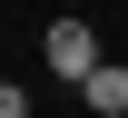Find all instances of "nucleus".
<instances>
[{
  "mask_svg": "<svg viewBox=\"0 0 128 118\" xmlns=\"http://www.w3.org/2000/svg\"><path fill=\"white\" fill-rule=\"evenodd\" d=\"M0 118H30V89L20 79H0Z\"/></svg>",
  "mask_w": 128,
  "mask_h": 118,
  "instance_id": "3",
  "label": "nucleus"
},
{
  "mask_svg": "<svg viewBox=\"0 0 128 118\" xmlns=\"http://www.w3.org/2000/svg\"><path fill=\"white\" fill-rule=\"evenodd\" d=\"M40 59H49V79H69V89H89L98 69H108V59H98V30H89V20H49Z\"/></svg>",
  "mask_w": 128,
  "mask_h": 118,
  "instance_id": "1",
  "label": "nucleus"
},
{
  "mask_svg": "<svg viewBox=\"0 0 128 118\" xmlns=\"http://www.w3.org/2000/svg\"><path fill=\"white\" fill-rule=\"evenodd\" d=\"M79 99H89V108H98V118H128V69H118V59H108V69H98V79H89V89H79Z\"/></svg>",
  "mask_w": 128,
  "mask_h": 118,
  "instance_id": "2",
  "label": "nucleus"
}]
</instances>
